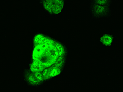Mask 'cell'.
<instances>
[{
  "mask_svg": "<svg viewBox=\"0 0 123 92\" xmlns=\"http://www.w3.org/2000/svg\"><path fill=\"white\" fill-rule=\"evenodd\" d=\"M65 0H43L44 8L52 14L56 15L62 11L64 4Z\"/></svg>",
  "mask_w": 123,
  "mask_h": 92,
  "instance_id": "6da1fadb",
  "label": "cell"
},
{
  "mask_svg": "<svg viewBox=\"0 0 123 92\" xmlns=\"http://www.w3.org/2000/svg\"><path fill=\"white\" fill-rule=\"evenodd\" d=\"M90 10L93 17L96 18L107 17L111 13L110 7L90 5Z\"/></svg>",
  "mask_w": 123,
  "mask_h": 92,
  "instance_id": "7a4b0ae2",
  "label": "cell"
},
{
  "mask_svg": "<svg viewBox=\"0 0 123 92\" xmlns=\"http://www.w3.org/2000/svg\"><path fill=\"white\" fill-rule=\"evenodd\" d=\"M112 0H90V5L110 7Z\"/></svg>",
  "mask_w": 123,
  "mask_h": 92,
  "instance_id": "3957f363",
  "label": "cell"
},
{
  "mask_svg": "<svg viewBox=\"0 0 123 92\" xmlns=\"http://www.w3.org/2000/svg\"><path fill=\"white\" fill-rule=\"evenodd\" d=\"M100 41L101 43L106 46H109L112 44L113 41V38L111 35L105 34L100 38Z\"/></svg>",
  "mask_w": 123,
  "mask_h": 92,
  "instance_id": "277c9868",
  "label": "cell"
}]
</instances>
